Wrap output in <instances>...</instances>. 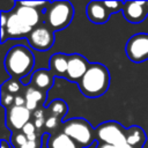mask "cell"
Returning a JSON list of instances; mask_svg holds the SVG:
<instances>
[{"instance_id":"cell-31","label":"cell","mask_w":148,"mask_h":148,"mask_svg":"<svg viewBox=\"0 0 148 148\" xmlns=\"http://www.w3.org/2000/svg\"><path fill=\"white\" fill-rule=\"evenodd\" d=\"M34 116H35V119H38V118H44V112H43L40 109H38V110H36V111H35Z\"/></svg>"},{"instance_id":"cell-20","label":"cell","mask_w":148,"mask_h":148,"mask_svg":"<svg viewBox=\"0 0 148 148\" xmlns=\"http://www.w3.org/2000/svg\"><path fill=\"white\" fill-rule=\"evenodd\" d=\"M21 90V83L20 81H17L16 79H10L8 81H6L2 87H1V91L2 94H16Z\"/></svg>"},{"instance_id":"cell-19","label":"cell","mask_w":148,"mask_h":148,"mask_svg":"<svg viewBox=\"0 0 148 148\" xmlns=\"http://www.w3.org/2000/svg\"><path fill=\"white\" fill-rule=\"evenodd\" d=\"M50 111H51V113H52V116H54V117H62V116H65L66 114V112H67V105L62 102V101H60V99H56V101H53L51 104H50Z\"/></svg>"},{"instance_id":"cell-15","label":"cell","mask_w":148,"mask_h":148,"mask_svg":"<svg viewBox=\"0 0 148 148\" xmlns=\"http://www.w3.org/2000/svg\"><path fill=\"white\" fill-rule=\"evenodd\" d=\"M52 74L49 72V71H45V69H39L37 71L34 75H32V84L37 88V89H42V90H45V89H49L52 84Z\"/></svg>"},{"instance_id":"cell-3","label":"cell","mask_w":148,"mask_h":148,"mask_svg":"<svg viewBox=\"0 0 148 148\" xmlns=\"http://www.w3.org/2000/svg\"><path fill=\"white\" fill-rule=\"evenodd\" d=\"M73 14L74 9L68 1H56L51 3L45 15V22L50 29L61 30L71 23Z\"/></svg>"},{"instance_id":"cell-16","label":"cell","mask_w":148,"mask_h":148,"mask_svg":"<svg viewBox=\"0 0 148 148\" xmlns=\"http://www.w3.org/2000/svg\"><path fill=\"white\" fill-rule=\"evenodd\" d=\"M145 141V133L138 126H132L131 128L126 130V143L131 147L141 146Z\"/></svg>"},{"instance_id":"cell-5","label":"cell","mask_w":148,"mask_h":148,"mask_svg":"<svg viewBox=\"0 0 148 148\" xmlns=\"http://www.w3.org/2000/svg\"><path fill=\"white\" fill-rule=\"evenodd\" d=\"M96 135L97 139L105 145H126V130L116 121H106L101 124L96 128Z\"/></svg>"},{"instance_id":"cell-22","label":"cell","mask_w":148,"mask_h":148,"mask_svg":"<svg viewBox=\"0 0 148 148\" xmlns=\"http://www.w3.org/2000/svg\"><path fill=\"white\" fill-rule=\"evenodd\" d=\"M106 9L110 12V13H116V12H119L120 8L123 9V6L124 3L119 2V1H103Z\"/></svg>"},{"instance_id":"cell-32","label":"cell","mask_w":148,"mask_h":148,"mask_svg":"<svg viewBox=\"0 0 148 148\" xmlns=\"http://www.w3.org/2000/svg\"><path fill=\"white\" fill-rule=\"evenodd\" d=\"M1 148H7V142L5 140L1 141Z\"/></svg>"},{"instance_id":"cell-24","label":"cell","mask_w":148,"mask_h":148,"mask_svg":"<svg viewBox=\"0 0 148 148\" xmlns=\"http://www.w3.org/2000/svg\"><path fill=\"white\" fill-rule=\"evenodd\" d=\"M14 99H15V97H13V95H10V94H2V96H1V101L5 106H9L12 103H14Z\"/></svg>"},{"instance_id":"cell-28","label":"cell","mask_w":148,"mask_h":148,"mask_svg":"<svg viewBox=\"0 0 148 148\" xmlns=\"http://www.w3.org/2000/svg\"><path fill=\"white\" fill-rule=\"evenodd\" d=\"M98 148H134V147H131L130 145H123V146H112V145H105V143H102Z\"/></svg>"},{"instance_id":"cell-10","label":"cell","mask_w":148,"mask_h":148,"mask_svg":"<svg viewBox=\"0 0 148 148\" xmlns=\"http://www.w3.org/2000/svg\"><path fill=\"white\" fill-rule=\"evenodd\" d=\"M90 64L80 54H71L68 56V68H67V76L72 81L81 80L82 76L88 71Z\"/></svg>"},{"instance_id":"cell-6","label":"cell","mask_w":148,"mask_h":148,"mask_svg":"<svg viewBox=\"0 0 148 148\" xmlns=\"http://www.w3.org/2000/svg\"><path fill=\"white\" fill-rule=\"evenodd\" d=\"M126 54L130 60L141 62L148 59V34L133 35L126 43Z\"/></svg>"},{"instance_id":"cell-29","label":"cell","mask_w":148,"mask_h":148,"mask_svg":"<svg viewBox=\"0 0 148 148\" xmlns=\"http://www.w3.org/2000/svg\"><path fill=\"white\" fill-rule=\"evenodd\" d=\"M20 148H38V146H37V143H36V141H30V140H28L22 147H20Z\"/></svg>"},{"instance_id":"cell-30","label":"cell","mask_w":148,"mask_h":148,"mask_svg":"<svg viewBox=\"0 0 148 148\" xmlns=\"http://www.w3.org/2000/svg\"><path fill=\"white\" fill-rule=\"evenodd\" d=\"M35 126L37 128H40L43 125H45V119L44 118H38V119H35Z\"/></svg>"},{"instance_id":"cell-7","label":"cell","mask_w":148,"mask_h":148,"mask_svg":"<svg viewBox=\"0 0 148 148\" xmlns=\"http://www.w3.org/2000/svg\"><path fill=\"white\" fill-rule=\"evenodd\" d=\"M29 44L39 51L49 50L53 44V34L49 28L39 27L31 31L28 37Z\"/></svg>"},{"instance_id":"cell-8","label":"cell","mask_w":148,"mask_h":148,"mask_svg":"<svg viewBox=\"0 0 148 148\" xmlns=\"http://www.w3.org/2000/svg\"><path fill=\"white\" fill-rule=\"evenodd\" d=\"M30 119V110H28L25 106H12L8 109L7 112V124L8 126L14 130H22Z\"/></svg>"},{"instance_id":"cell-25","label":"cell","mask_w":148,"mask_h":148,"mask_svg":"<svg viewBox=\"0 0 148 148\" xmlns=\"http://www.w3.org/2000/svg\"><path fill=\"white\" fill-rule=\"evenodd\" d=\"M18 3L22 6H27V7H31V8H36V9L38 6L45 5V2H43V1H21Z\"/></svg>"},{"instance_id":"cell-17","label":"cell","mask_w":148,"mask_h":148,"mask_svg":"<svg viewBox=\"0 0 148 148\" xmlns=\"http://www.w3.org/2000/svg\"><path fill=\"white\" fill-rule=\"evenodd\" d=\"M25 108L28 110H35L38 105L39 102L43 101L44 96H43V92L39 91L38 89L34 88V87H29L28 90L25 91Z\"/></svg>"},{"instance_id":"cell-11","label":"cell","mask_w":148,"mask_h":148,"mask_svg":"<svg viewBox=\"0 0 148 148\" xmlns=\"http://www.w3.org/2000/svg\"><path fill=\"white\" fill-rule=\"evenodd\" d=\"M146 1H128L123 6V13L125 18L132 23H139L146 17L147 7Z\"/></svg>"},{"instance_id":"cell-13","label":"cell","mask_w":148,"mask_h":148,"mask_svg":"<svg viewBox=\"0 0 148 148\" xmlns=\"http://www.w3.org/2000/svg\"><path fill=\"white\" fill-rule=\"evenodd\" d=\"M15 13L18 15V17L29 27H35L38 21H39V13L36 8H31V7H27V6H22L18 3Z\"/></svg>"},{"instance_id":"cell-2","label":"cell","mask_w":148,"mask_h":148,"mask_svg":"<svg viewBox=\"0 0 148 148\" xmlns=\"http://www.w3.org/2000/svg\"><path fill=\"white\" fill-rule=\"evenodd\" d=\"M34 54L23 45H15L12 47L5 58V67L10 76L20 79L27 75L34 67Z\"/></svg>"},{"instance_id":"cell-14","label":"cell","mask_w":148,"mask_h":148,"mask_svg":"<svg viewBox=\"0 0 148 148\" xmlns=\"http://www.w3.org/2000/svg\"><path fill=\"white\" fill-rule=\"evenodd\" d=\"M50 67H51V71L54 73V75H58V76L67 75L68 56L62 53L53 54L50 59Z\"/></svg>"},{"instance_id":"cell-26","label":"cell","mask_w":148,"mask_h":148,"mask_svg":"<svg viewBox=\"0 0 148 148\" xmlns=\"http://www.w3.org/2000/svg\"><path fill=\"white\" fill-rule=\"evenodd\" d=\"M57 125H58V118L54 116H51L45 120V126L47 128H54L57 127Z\"/></svg>"},{"instance_id":"cell-12","label":"cell","mask_w":148,"mask_h":148,"mask_svg":"<svg viewBox=\"0 0 148 148\" xmlns=\"http://www.w3.org/2000/svg\"><path fill=\"white\" fill-rule=\"evenodd\" d=\"M87 16L94 23H104L110 16V12L106 9L103 1H91L87 6Z\"/></svg>"},{"instance_id":"cell-23","label":"cell","mask_w":148,"mask_h":148,"mask_svg":"<svg viewBox=\"0 0 148 148\" xmlns=\"http://www.w3.org/2000/svg\"><path fill=\"white\" fill-rule=\"evenodd\" d=\"M13 141H14V143L16 145V146H18V147H22L27 141H28V138L23 134V133H20V134H16L15 136H14V139H13Z\"/></svg>"},{"instance_id":"cell-33","label":"cell","mask_w":148,"mask_h":148,"mask_svg":"<svg viewBox=\"0 0 148 148\" xmlns=\"http://www.w3.org/2000/svg\"><path fill=\"white\" fill-rule=\"evenodd\" d=\"M146 7H147V12H148V2H147V5H146Z\"/></svg>"},{"instance_id":"cell-1","label":"cell","mask_w":148,"mask_h":148,"mask_svg":"<svg viewBox=\"0 0 148 148\" xmlns=\"http://www.w3.org/2000/svg\"><path fill=\"white\" fill-rule=\"evenodd\" d=\"M110 75L106 67L102 64H90L88 71L79 81L81 92L87 97H98L109 87Z\"/></svg>"},{"instance_id":"cell-9","label":"cell","mask_w":148,"mask_h":148,"mask_svg":"<svg viewBox=\"0 0 148 148\" xmlns=\"http://www.w3.org/2000/svg\"><path fill=\"white\" fill-rule=\"evenodd\" d=\"M5 30L8 35V37L12 38H22L25 35H30L32 31V28L29 27L28 24H25L20 17L18 15L14 12L10 15H8V20H7V24L5 27Z\"/></svg>"},{"instance_id":"cell-21","label":"cell","mask_w":148,"mask_h":148,"mask_svg":"<svg viewBox=\"0 0 148 148\" xmlns=\"http://www.w3.org/2000/svg\"><path fill=\"white\" fill-rule=\"evenodd\" d=\"M35 130H36L35 124L29 121V123L22 128V133L28 138V140H30V141H35V140H36V133H35Z\"/></svg>"},{"instance_id":"cell-4","label":"cell","mask_w":148,"mask_h":148,"mask_svg":"<svg viewBox=\"0 0 148 148\" xmlns=\"http://www.w3.org/2000/svg\"><path fill=\"white\" fill-rule=\"evenodd\" d=\"M62 133L82 146H88L92 142V128L84 119L75 118L68 120L64 126Z\"/></svg>"},{"instance_id":"cell-27","label":"cell","mask_w":148,"mask_h":148,"mask_svg":"<svg viewBox=\"0 0 148 148\" xmlns=\"http://www.w3.org/2000/svg\"><path fill=\"white\" fill-rule=\"evenodd\" d=\"M14 105H16V106H25V98H23L22 96H15Z\"/></svg>"},{"instance_id":"cell-18","label":"cell","mask_w":148,"mask_h":148,"mask_svg":"<svg viewBox=\"0 0 148 148\" xmlns=\"http://www.w3.org/2000/svg\"><path fill=\"white\" fill-rule=\"evenodd\" d=\"M51 148H76L75 142L65 133H60L50 141Z\"/></svg>"}]
</instances>
